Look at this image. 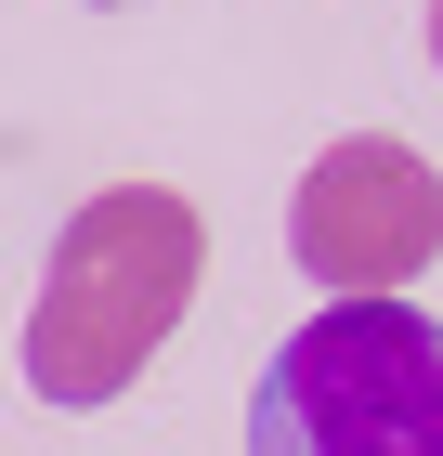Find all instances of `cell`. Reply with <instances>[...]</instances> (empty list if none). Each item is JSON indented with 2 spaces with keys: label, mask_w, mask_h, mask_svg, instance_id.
I'll return each instance as SVG.
<instances>
[{
  "label": "cell",
  "mask_w": 443,
  "mask_h": 456,
  "mask_svg": "<svg viewBox=\"0 0 443 456\" xmlns=\"http://www.w3.org/2000/svg\"><path fill=\"white\" fill-rule=\"evenodd\" d=\"M196 274H209V222L183 209L170 183H104V196H78V209L53 222L27 339H13L27 391H39V404H66V418L118 404V391L170 352Z\"/></svg>",
  "instance_id": "1"
},
{
  "label": "cell",
  "mask_w": 443,
  "mask_h": 456,
  "mask_svg": "<svg viewBox=\"0 0 443 456\" xmlns=\"http://www.w3.org/2000/svg\"><path fill=\"white\" fill-rule=\"evenodd\" d=\"M248 456H443V326L417 300H326L248 391Z\"/></svg>",
  "instance_id": "2"
},
{
  "label": "cell",
  "mask_w": 443,
  "mask_h": 456,
  "mask_svg": "<svg viewBox=\"0 0 443 456\" xmlns=\"http://www.w3.org/2000/svg\"><path fill=\"white\" fill-rule=\"evenodd\" d=\"M287 261L326 300H391L443 261V170L405 131H340L287 196Z\"/></svg>",
  "instance_id": "3"
},
{
  "label": "cell",
  "mask_w": 443,
  "mask_h": 456,
  "mask_svg": "<svg viewBox=\"0 0 443 456\" xmlns=\"http://www.w3.org/2000/svg\"><path fill=\"white\" fill-rule=\"evenodd\" d=\"M431 66H443V0H431Z\"/></svg>",
  "instance_id": "4"
},
{
  "label": "cell",
  "mask_w": 443,
  "mask_h": 456,
  "mask_svg": "<svg viewBox=\"0 0 443 456\" xmlns=\"http://www.w3.org/2000/svg\"><path fill=\"white\" fill-rule=\"evenodd\" d=\"M92 13H131V0H92Z\"/></svg>",
  "instance_id": "5"
}]
</instances>
